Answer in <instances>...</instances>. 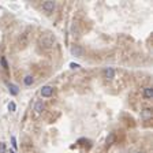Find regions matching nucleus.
I'll use <instances>...</instances> for the list:
<instances>
[{"label": "nucleus", "instance_id": "nucleus-8", "mask_svg": "<svg viewBox=\"0 0 153 153\" xmlns=\"http://www.w3.org/2000/svg\"><path fill=\"white\" fill-rule=\"evenodd\" d=\"M33 82H34V79H33V76H32V75H26L25 78H23V83H25L26 86L33 85Z\"/></svg>", "mask_w": 153, "mask_h": 153}, {"label": "nucleus", "instance_id": "nucleus-12", "mask_svg": "<svg viewBox=\"0 0 153 153\" xmlns=\"http://www.w3.org/2000/svg\"><path fill=\"white\" fill-rule=\"evenodd\" d=\"M8 109L11 111V112H14V111L17 109V105H15V103H10L8 104Z\"/></svg>", "mask_w": 153, "mask_h": 153}, {"label": "nucleus", "instance_id": "nucleus-10", "mask_svg": "<svg viewBox=\"0 0 153 153\" xmlns=\"http://www.w3.org/2000/svg\"><path fill=\"white\" fill-rule=\"evenodd\" d=\"M141 116H142V119H150L152 118V111L150 109H144L142 113H141Z\"/></svg>", "mask_w": 153, "mask_h": 153}, {"label": "nucleus", "instance_id": "nucleus-17", "mask_svg": "<svg viewBox=\"0 0 153 153\" xmlns=\"http://www.w3.org/2000/svg\"><path fill=\"white\" fill-rule=\"evenodd\" d=\"M10 153H15V152H14V150H10Z\"/></svg>", "mask_w": 153, "mask_h": 153}, {"label": "nucleus", "instance_id": "nucleus-5", "mask_svg": "<svg viewBox=\"0 0 153 153\" xmlns=\"http://www.w3.org/2000/svg\"><path fill=\"white\" fill-rule=\"evenodd\" d=\"M45 109V104L44 101H37L36 105H34V111H36L37 115H40V113H42V111Z\"/></svg>", "mask_w": 153, "mask_h": 153}, {"label": "nucleus", "instance_id": "nucleus-11", "mask_svg": "<svg viewBox=\"0 0 153 153\" xmlns=\"http://www.w3.org/2000/svg\"><path fill=\"white\" fill-rule=\"evenodd\" d=\"M10 88V92H11V95H18V88H17V85H14V83H10L8 85Z\"/></svg>", "mask_w": 153, "mask_h": 153}, {"label": "nucleus", "instance_id": "nucleus-18", "mask_svg": "<svg viewBox=\"0 0 153 153\" xmlns=\"http://www.w3.org/2000/svg\"><path fill=\"white\" fill-rule=\"evenodd\" d=\"M135 153H144V152H135Z\"/></svg>", "mask_w": 153, "mask_h": 153}, {"label": "nucleus", "instance_id": "nucleus-1", "mask_svg": "<svg viewBox=\"0 0 153 153\" xmlns=\"http://www.w3.org/2000/svg\"><path fill=\"white\" fill-rule=\"evenodd\" d=\"M38 44H40V47L44 48V49H51V48H54L55 44H56V37H55L52 33H45V34H42V36L40 37Z\"/></svg>", "mask_w": 153, "mask_h": 153}, {"label": "nucleus", "instance_id": "nucleus-13", "mask_svg": "<svg viewBox=\"0 0 153 153\" xmlns=\"http://www.w3.org/2000/svg\"><path fill=\"white\" fill-rule=\"evenodd\" d=\"M0 153H6V144L0 142Z\"/></svg>", "mask_w": 153, "mask_h": 153}, {"label": "nucleus", "instance_id": "nucleus-16", "mask_svg": "<svg viewBox=\"0 0 153 153\" xmlns=\"http://www.w3.org/2000/svg\"><path fill=\"white\" fill-rule=\"evenodd\" d=\"M70 67H71V68H78V67H79V64H75V63H71V64H70Z\"/></svg>", "mask_w": 153, "mask_h": 153}, {"label": "nucleus", "instance_id": "nucleus-4", "mask_svg": "<svg viewBox=\"0 0 153 153\" xmlns=\"http://www.w3.org/2000/svg\"><path fill=\"white\" fill-rule=\"evenodd\" d=\"M40 93H41L42 97H51V96L54 95V88L49 86V85H47V86H44V88L41 89Z\"/></svg>", "mask_w": 153, "mask_h": 153}, {"label": "nucleus", "instance_id": "nucleus-9", "mask_svg": "<svg viewBox=\"0 0 153 153\" xmlns=\"http://www.w3.org/2000/svg\"><path fill=\"white\" fill-rule=\"evenodd\" d=\"M105 142H107V146L112 145L113 142H115V134H113V133H109L108 137H107V141H105Z\"/></svg>", "mask_w": 153, "mask_h": 153}, {"label": "nucleus", "instance_id": "nucleus-14", "mask_svg": "<svg viewBox=\"0 0 153 153\" xmlns=\"http://www.w3.org/2000/svg\"><path fill=\"white\" fill-rule=\"evenodd\" d=\"M0 62H1V66H3V68H7V62H6V59H4V58L0 59Z\"/></svg>", "mask_w": 153, "mask_h": 153}, {"label": "nucleus", "instance_id": "nucleus-15", "mask_svg": "<svg viewBox=\"0 0 153 153\" xmlns=\"http://www.w3.org/2000/svg\"><path fill=\"white\" fill-rule=\"evenodd\" d=\"M11 142H13V148L17 149V140H15V137H11Z\"/></svg>", "mask_w": 153, "mask_h": 153}, {"label": "nucleus", "instance_id": "nucleus-6", "mask_svg": "<svg viewBox=\"0 0 153 153\" xmlns=\"http://www.w3.org/2000/svg\"><path fill=\"white\" fill-rule=\"evenodd\" d=\"M104 76H105L107 79H113V78H115V70L111 67L105 68V70H104Z\"/></svg>", "mask_w": 153, "mask_h": 153}, {"label": "nucleus", "instance_id": "nucleus-3", "mask_svg": "<svg viewBox=\"0 0 153 153\" xmlns=\"http://www.w3.org/2000/svg\"><path fill=\"white\" fill-rule=\"evenodd\" d=\"M71 54L74 55V56H76V58H82L83 54H85V51H83V48L79 47V45H74L71 48Z\"/></svg>", "mask_w": 153, "mask_h": 153}, {"label": "nucleus", "instance_id": "nucleus-2", "mask_svg": "<svg viewBox=\"0 0 153 153\" xmlns=\"http://www.w3.org/2000/svg\"><path fill=\"white\" fill-rule=\"evenodd\" d=\"M55 7H56V4H55V1H52V0H48V1H44V3H42V10L48 14L54 13Z\"/></svg>", "mask_w": 153, "mask_h": 153}, {"label": "nucleus", "instance_id": "nucleus-7", "mask_svg": "<svg viewBox=\"0 0 153 153\" xmlns=\"http://www.w3.org/2000/svg\"><path fill=\"white\" fill-rule=\"evenodd\" d=\"M152 96H153L152 88H145V89H144V97H145V99L150 100V99H152Z\"/></svg>", "mask_w": 153, "mask_h": 153}]
</instances>
